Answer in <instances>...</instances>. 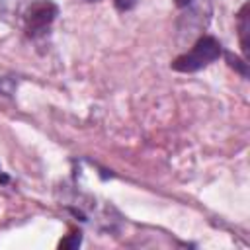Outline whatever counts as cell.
<instances>
[{
	"label": "cell",
	"mask_w": 250,
	"mask_h": 250,
	"mask_svg": "<svg viewBox=\"0 0 250 250\" xmlns=\"http://www.w3.org/2000/svg\"><path fill=\"white\" fill-rule=\"evenodd\" d=\"M223 55V45L213 35H201L193 47L170 62V68L176 72H197Z\"/></svg>",
	"instance_id": "obj_1"
},
{
	"label": "cell",
	"mask_w": 250,
	"mask_h": 250,
	"mask_svg": "<svg viewBox=\"0 0 250 250\" xmlns=\"http://www.w3.org/2000/svg\"><path fill=\"white\" fill-rule=\"evenodd\" d=\"M59 8L51 0H35L25 12V31L29 37L43 35L55 21Z\"/></svg>",
	"instance_id": "obj_2"
},
{
	"label": "cell",
	"mask_w": 250,
	"mask_h": 250,
	"mask_svg": "<svg viewBox=\"0 0 250 250\" xmlns=\"http://www.w3.org/2000/svg\"><path fill=\"white\" fill-rule=\"evenodd\" d=\"M248 8L250 4L244 2L240 12H238V21H236V29H238V41H240V49L244 59H248V33H250V16H248Z\"/></svg>",
	"instance_id": "obj_3"
},
{
	"label": "cell",
	"mask_w": 250,
	"mask_h": 250,
	"mask_svg": "<svg viewBox=\"0 0 250 250\" xmlns=\"http://www.w3.org/2000/svg\"><path fill=\"white\" fill-rule=\"evenodd\" d=\"M225 57H227V61H229V64H230L232 68H236V70H238V72H240L244 78L248 76V62H246L244 59L240 61V59L232 57V53H225Z\"/></svg>",
	"instance_id": "obj_4"
},
{
	"label": "cell",
	"mask_w": 250,
	"mask_h": 250,
	"mask_svg": "<svg viewBox=\"0 0 250 250\" xmlns=\"http://www.w3.org/2000/svg\"><path fill=\"white\" fill-rule=\"evenodd\" d=\"M137 2H139V0H113V6H115L119 12H129V10L135 8Z\"/></svg>",
	"instance_id": "obj_5"
},
{
	"label": "cell",
	"mask_w": 250,
	"mask_h": 250,
	"mask_svg": "<svg viewBox=\"0 0 250 250\" xmlns=\"http://www.w3.org/2000/svg\"><path fill=\"white\" fill-rule=\"evenodd\" d=\"M80 244V232L78 234H74L72 238H66V240H61V248H76Z\"/></svg>",
	"instance_id": "obj_6"
},
{
	"label": "cell",
	"mask_w": 250,
	"mask_h": 250,
	"mask_svg": "<svg viewBox=\"0 0 250 250\" xmlns=\"http://www.w3.org/2000/svg\"><path fill=\"white\" fill-rule=\"evenodd\" d=\"M86 2H98V0H86Z\"/></svg>",
	"instance_id": "obj_7"
}]
</instances>
